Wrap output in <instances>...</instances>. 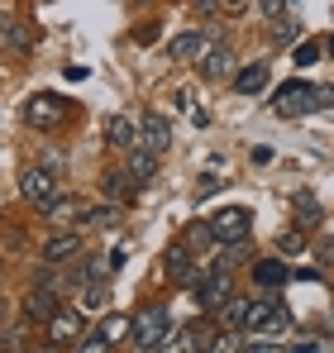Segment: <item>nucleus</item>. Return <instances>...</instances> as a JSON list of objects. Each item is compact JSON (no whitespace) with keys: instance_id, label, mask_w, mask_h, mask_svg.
I'll return each instance as SVG.
<instances>
[{"instance_id":"nucleus-8","label":"nucleus","mask_w":334,"mask_h":353,"mask_svg":"<svg viewBox=\"0 0 334 353\" xmlns=\"http://www.w3.org/2000/svg\"><path fill=\"white\" fill-rule=\"evenodd\" d=\"M167 53L177 62H201L210 53V29H181V34L167 43Z\"/></svg>"},{"instance_id":"nucleus-17","label":"nucleus","mask_w":334,"mask_h":353,"mask_svg":"<svg viewBox=\"0 0 334 353\" xmlns=\"http://www.w3.org/2000/svg\"><path fill=\"white\" fill-rule=\"evenodd\" d=\"M201 77L206 81H224V77H234V48H210L206 58H201Z\"/></svg>"},{"instance_id":"nucleus-12","label":"nucleus","mask_w":334,"mask_h":353,"mask_svg":"<svg viewBox=\"0 0 334 353\" xmlns=\"http://www.w3.org/2000/svg\"><path fill=\"white\" fill-rule=\"evenodd\" d=\"M0 43H5L14 58H29V53H34V34H29V24L10 19V14H0Z\"/></svg>"},{"instance_id":"nucleus-9","label":"nucleus","mask_w":334,"mask_h":353,"mask_svg":"<svg viewBox=\"0 0 334 353\" xmlns=\"http://www.w3.org/2000/svg\"><path fill=\"white\" fill-rule=\"evenodd\" d=\"M57 310H62V305H57L53 282H43V287H34V292L24 296V320H29V325H48Z\"/></svg>"},{"instance_id":"nucleus-6","label":"nucleus","mask_w":334,"mask_h":353,"mask_svg":"<svg viewBox=\"0 0 334 353\" xmlns=\"http://www.w3.org/2000/svg\"><path fill=\"white\" fill-rule=\"evenodd\" d=\"M163 272H167L172 287H191V282L201 277V268H196V258H191L186 243H172V248L163 253Z\"/></svg>"},{"instance_id":"nucleus-24","label":"nucleus","mask_w":334,"mask_h":353,"mask_svg":"<svg viewBox=\"0 0 334 353\" xmlns=\"http://www.w3.org/2000/svg\"><path fill=\"white\" fill-rule=\"evenodd\" d=\"M81 220H86L91 230H110L115 220H119V210H115V201L110 205H81Z\"/></svg>"},{"instance_id":"nucleus-21","label":"nucleus","mask_w":334,"mask_h":353,"mask_svg":"<svg viewBox=\"0 0 334 353\" xmlns=\"http://www.w3.org/2000/svg\"><path fill=\"white\" fill-rule=\"evenodd\" d=\"M43 215H48V225H57V230H62V225H72V220L81 215V201L57 196V201H48V205H43Z\"/></svg>"},{"instance_id":"nucleus-26","label":"nucleus","mask_w":334,"mask_h":353,"mask_svg":"<svg viewBox=\"0 0 334 353\" xmlns=\"http://www.w3.org/2000/svg\"><path fill=\"white\" fill-rule=\"evenodd\" d=\"M81 305H86V310H106V305H110V287H106V282H86Z\"/></svg>"},{"instance_id":"nucleus-15","label":"nucleus","mask_w":334,"mask_h":353,"mask_svg":"<svg viewBox=\"0 0 334 353\" xmlns=\"http://www.w3.org/2000/svg\"><path fill=\"white\" fill-rule=\"evenodd\" d=\"M106 143L119 148V153H129V148L139 143V124H134L129 115H110L106 119Z\"/></svg>"},{"instance_id":"nucleus-16","label":"nucleus","mask_w":334,"mask_h":353,"mask_svg":"<svg viewBox=\"0 0 334 353\" xmlns=\"http://www.w3.org/2000/svg\"><path fill=\"white\" fill-rule=\"evenodd\" d=\"M268 77H273V62H248L244 72H234V91L239 96H258L268 86Z\"/></svg>"},{"instance_id":"nucleus-23","label":"nucleus","mask_w":334,"mask_h":353,"mask_svg":"<svg viewBox=\"0 0 334 353\" xmlns=\"http://www.w3.org/2000/svg\"><path fill=\"white\" fill-rule=\"evenodd\" d=\"M96 334H101L106 344H119V339H129V334H134V320H129V315H106Z\"/></svg>"},{"instance_id":"nucleus-33","label":"nucleus","mask_w":334,"mask_h":353,"mask_svg":"<svg viewBox=\"0 0 334 353\" xmlns=\"http://www.w3.org/2000/svg\"><path fill=\"white\" fill-rule=\"evenodd\" d=\"M277 248H282V253H301V248H306V239H301V234H282Z\"/></svg>"},{"instance_id":"nucleus-36","label":"nucleus","mask_w":334,"mask_h":353,"mask_svg":"<svg viewBox=\"0 0 334 353\" xmlns=\"http://www.w3.org/2000/svg\"><path fill=\"white\" fill-rule=\"evenodd\" d=\"M62 77H67V81H86V77H91V67H81V62H72V67H62Z\"/></svg>"},{"instance_id":"nucleus-43","label":"nucleus","mask_w":334,"mask_h":353,"mask_svg":"<svg viewBox=\"0 0 334 353\" xmlns=\"http://www.w3.org/2000/svg\"><path fill=\"white\" fill-rule=\"evenodd\" d=\"M0 310H5V296H0Z\"/></svg>"},{"instance_id":"nucleus-38","label":"nucleus","mask_w":334,"mask_h":353,"mask_svg":"<svg viewBox=\"0 0 334 353\" xmlns=\"http://www.w3.org/2000/svg\"><path fill=\"white\" fill-rule=\"evenodd\" d=\"M77 349H81V353H101V349H106V339H101V334H86Z\"/></svg>"},{"instance_id":"nucleus-30","label":"nucleus","mask_w":334,"mask_h":353,"mask_svg":"<svg viewBox=\"0 0 334 353\" xmlns=\"http://www.w3.org/2000/svg\"><path fill=\"white\" fill-rule=\"evenodd\" d=\"M296 215H301V225H306V230H311V225H315V220H320V205H315V201H311V196H296Z\"/></svg>"},{"instance_id":"nucleus-4","label":"nucleus","mask_w":334,"mask_h":353,"mask_svg":"<svg viewBox=\"0 0 334 353\" xmlns=\"http://www.w3.org/2000/svg\"><path fill=\"white\" fill-rule=\"evenodd\" d=\"M67 115H72V105H67L62 96H48V91H43V96H34V101L24 105V119H29L34 129H62Z\"/></svg>"},{"instance_id":"nucleus-3","label":"nucleus","mask_w":334,"mask_h":353,"mask_svg":"<svg viewBox=\"0 0 334 353\" xmlns=\"http://www.w3.org/2000/svg\"><path fill=\"white\" fill-rule=\"evenodd\" d=\"M19 196H24L34 210H43L48 201H57V172L43 168V163H39V168H24V172H19Z\"/></svg>"},{"instance_id":"nucleus-27","label":"nucleus","mask_w":334,"mask_h":353,"mask_svg":"<svg viewBox=\"0 0 334 353\" xmlns=\"http://www.w3.org/2000/svg\"><path fill=\"white\" fill-rule=\"evenodd\" d=\"M286 330H291V315H286V305H273V315L263 320V334H273V339H277V334H286Z\"/></svg>"},{"instance_id":"nucleus-2","label":"nucleus","mask_w":334,"mask_h":353,"mask_svg":"<svg viewBox=\"0 0 334 353\" xmlns=\"http://www.w3.org/2000/svg\"><path fill=\"white\" fill-rule=\"evenodd\" d=\"M191 292H196V305H201V310H220L224 301L234 296V272L215 263V268H206V272L191 282Z\"/></svg>"},{"instance_id":"nucleus-35","label":"nucleus","mask_w":334,"mask_h":353,"mask_svg":"<svg viewBox=\"0 0 334 353\" xmlns=\"http://www.w3.org/2000/svg\"><path fill=\"white\" fill-rule=\"evenodd\" d=\"M334 105V86H315V110H330Z\"/></svg>"},{"instance_id":"nucleus-10","label":"nucleus","mask_w":334,"mask_h":353,"mask_svg":"<svg viewBox=\"0 0 334 353\" xmlns=\"http://www.w3.org/2000/svg\"><path fill=\"white\" fill-rule=\"evenodd\" d=\"M48 344H53V349L81 344V315H77V310H57L53 320H48Z\"/></svg>"},{"instance_id":"nucleus-25","label":"nucleus","mask_w":334,"mask_h":353,"mask_svg":"<svg viewBox=\"0 0 334 353\" xmlns=\"http://www.w3.org/2000/svg\"><path fill=\"white\" fill-rule=\"evenodd\" d=\"M248 258H253V243H248V239H234V243H224L220 268H239V263H248Z\"/></svg>"},{"instance_id":"nucleus-40","label":"nucleus","mask_w":334,"mask_h":353,"mask_svg":"<svg viewBox=\"0 0 334 353\" xmlns=\"http://www.w3.org/2000/svg\"><path fill=\"white\" fill-rule=\"evenodd\" d=\"M196 10H201V14H220L224 5H220V0H196Z\"/></svg>"},{"instance_id":"nucleus-14","label":"nucleus","mask_w":334,"mask_h":353,"mask_svg":"<svg viewBox=\"0 0 334 353\" xmlns=\"http://www.w3.org/2000/svg\"><path fill=\"white\" fill-rule=\"evenodd\" d=\"M291 277H296V272H291L282 258H258V263H253V282H258L263 292H273V287H286Z\"/></svg>"},{"instance_id":"nucleus-44","label":"nucleus","mask_w":334,"mask_h":353,"mask_svg":"<svg viewBox=\"0 0 334 353\" xmlns=\"http://www.w3.org/2000/svg\"><path fill=\"white\" fill-rule=\"evenodd\" d=\"M330 14H334V5H330Z\"/></svg>"},{"instance_id":"nucleus-13","label":"nucleus","mask_w":334,"mask_h":353,"mask_svg":"<svg viewBox=\"0 0 334 353\" xmlns=\"http://www.w3.org/2000/svg\"><path fill=\"white\" fill-rule=\"evenodd\" d=\"M139 186H144V181L129 172V168H124V172H106V176H101V191H106V201H115V205L134 201V196H139Z\"/></svg>"},{"instance_id":"nucleus-11","label":"nucleus","mask_w":334,"mask_h":353,"mask_svg":"<svg viewBox=\"0 0 334 353\" xmlns=\"http://www.w3.org/2000/svg\"><path fill=\"white\" fill-rule=\"evenodd\" d=\"M139 143L153 148V153L163 158L167 148H172V124H167L163 115H144V119H139Z\"/></svg>"},{"instance_id":"nucleus-19","label":"nucleus","mask_w":334,"mask_h":353,"mask_svg":"<svg viewBox=\"0 0 334 353\" xmlns=\"http://www.w3.org/2000/svg\"><path fill=\"white\" fill-rule=\"evenodd\" d=\"M124 168L139 176V181H153V176H158V153H153V148H144V143H134V148H129V163H124Z\"/></svg>"},{"instance_id":"nucleus-37","label":"nucleus","mask_w":334,"mask_h":353,"mask_svg":"<svg viewBox=\"0 0 334 353\" xmlns=\"http://www.w3.org/2000/svg\"><path fill=\"white\" fill-rule=\"evenodd\" d=\"M106 258H110V268L119 272V268H124V258H129V248H124V243H115V248L106 253Z\"/></svg>"},{"instance_id":"nucleus-5","label":"nucleus","mask_w":334,"mask_h":353,"mask_svg":"<svg viewBox=\"0 0 334 353\" xmlns=\"http://www.w3.org/2000/svg\"><path fill=\"white\" fill-rule=\"evenodd\" d=\"M273 110L282 119H296V115H306V110H315V86L311 81H286V86H277Z\"/></svg>"},{"instance_id":"nucleus-18","label":"nucleus","mask_w":334,"mask_h":353,"mask_svg":"<svg viewBox=\"0 0 334 353\" xmlns=\"http://www.w3.org/2000/svg\"><path fill=\"white\" fill-rule=\"evenodd\" d=\"M81 253V234H53L43 243V263H67Z\"/></svg>"},{"instance_id":"nucleus-34","label":"nucleus","mask_w":334,"mask_h":353,"mask_svg":"<svg viewBox=\"0 0 334 353\" xmlns=\"http://www.w3.org/2000/svg\"><path fill=\"white\" fill-rule=\"evenodd\" d=\"M258 5H263V14H268V19H277V14H286V5H291V0H258Z\"/></svg>"},{"instance_id":"nucleus-22","label":"nucleus","mask_w":334,"mask_h":353,"mask_svg":"<svg viewBox=\"0 0 334 353\" xmlns=\"http://www.w3.org/2000/svg\"><path fill=\"white\" fill-rule=\"evenodd\" d=\"M296 39H301V19L286 10V14H277V19H273V48H291Z\"/></svg>"},{"instance_id":"nucleus-28","label":"nucleus","mask_w":334,"mask_h":353,"mask_svg":"<svg viewBox=\"0 0 334 353\" xmlns=\"http://www.w3.org/2000/svg\"><path fill=\"white\" fill-rule=\"evenodd\" d=\"M186 243H191V248H210V243H220V239H215L210 220H206V225H191V230H186Z\"/></svg>"},{"instance_id":"nucleus-7","label":"nucleus","mask_w":334,"mask_h":353,"mask_svg":"<svg viewBox=\"0 0 334 353\" xmlns=\"http://www.w3.org/2000/svg\"><path fill=\"white\" fill-rule=\"evenodd\" d=\"M210 230H215V239H220V243L248 239V230H253V215H248L244 205H229V210H220V215H210Z\"/></svg>"},{"instance_id":"nucleus-31","label":"nucleus","mask_w":334,"mask_h":353,"mask_svg":"<svg viewBox=\"0 0 334 353\" xmlns=\"http://www.w3.org/2000/svg\"><path fill=\"white\" fill-rule=\"evenodd\" d=\"M224 181L215 172H206V176H196V201H206V196H215V191H220Z\"/></svg>"},{"instance_id":"nucleus-42","label":"nucleus","mask_w":334,"mask_h":353,"mask_svg":"<svg viewBox=\"0 0 334 353\" xmlns=\"http://www.w3.org/2000/svg\"><path fill=\"white\" fill-rule=\"evenodd\" d=\"M325 53H330V58H334V34H330V43H325Z\"/></svg>"},{"instance_id":"nucleus-20","label":"nucleus","mask_w":334,"mask_h":353,"mask_svg":"<svg viewBox=\"0 0 334 353\" xmlns=\"http://www.w3.org/2000/svg\"><path fill=\"white\" fill-rule=\"evenodd\" d=\"M248 305H253V301H244V296H229V301H224L215 315H220L224 330H244V325H248Z\"/></svg>"},{"instance_id":"nucleus-29","label":"nucleus","mask_w":334,"mask_h":353,"mask_svg":"<svg viewBox=\"0 0 334 353\" xmlns=\"http://www.w3.org/2000/svg\"><path fill=\"white\" fill-rule=\"evenodd\" d=\"M320 53H325V48H320L315 39H311V43H296V67H315Z\"/></svg>"},{"instance_id":"nucleus-1","label":"nucleus","mask_w":334,"mask_h":353,"mask_svg":"<svg viewBox=\"0 0 334 353\" xmlns=\"http://www.w3.org/2000/svg\"><path fill=\"white\" fill-rule=\"evenodd\" d=\"M129 344L134 349H167L172 344V315H167V305H144L139 315H134V334H129Z\"/></svg>"},{"instance_id":"nucleus-41","label":"nucleus","mask_w":334,"mask_h":353,"mask_svg":"<svg viewBox=\"0 0 334 353\" xmlns=\"http://www.w3.org/2000/svg\"><path fill=\"white\" fill-rule=\"evenodd\" d=\"M220 5H224V14H239V10H244L248 0H220Z\"/></svg>"},{"instance_id":"nucleus-32","label":"nucleus","mask_w":334,"mask_h":353,"mask_svg":"<svg viewBox=\"0 0 334 353\" xmlns=\"http://www.w3.org/2000/svg\"><path fill=\"white\" fill-rule=\"evenodd\" d=\"M81 277H86V282H106V268H101L96 258H86V263H81Z\"/></svg>"},{"instance_id":"nucleus-39","label":"nucleus","mask_w":334,"mask_h":353,"mask_svg":"<svg viewBox=\"0 0 334 353\" xmlns=\"http://www.w3.org/2000/svg\"><path fill=\"white\" fill-rule=\"evenodd\" d=\"M134 39H139V43H153V39H158V24H139V34H134Z\"/></svg>"}]
</instances>
